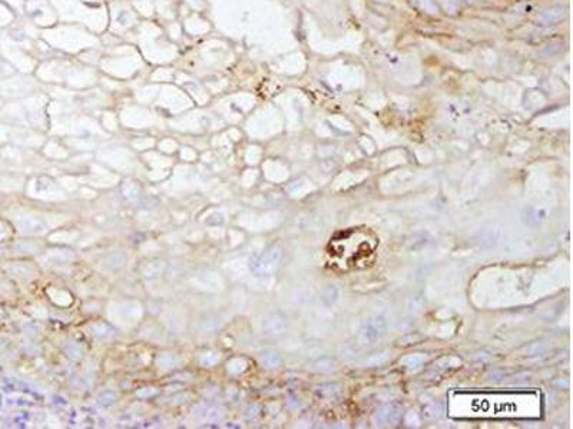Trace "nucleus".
I'll return each instance as SVG.
<instances>
[{
	"instance_id": "nucleus-1",
	"label": "nucleus",
	"mask_w": 573,
	"mask_h": 429,
	"mask_svg": "<svg viewBox=\"0 0 573 429\" xmlns=\"http://www.w3.org/2000/svg\"><path fill=\"white\" fill-rule=\"evenodd\" d=\"M108 315L111 321L122 328H131L142 318V307L138 302L125 300L109 305Z\"/></svg>"
},
{
	"instance_id": "nucleus-2",
	"label": "nucleus",
	"mask_w": 573,
	"mask_h": 429,
	"mask_svg": "<svg viewBox=\"0 0 573 429\" xmlns=\"http://www.w3.org/2000/svg\"><path fill=\"white\" fill-rule=\"evenodd\" d=\"M192 285L196 289L203 292H220L224 288V282L215 272H201L192 278Z\"/></svg>"
},
{
	"instance_id": "nucleus-3",
	"label": "nucleus",
	"mask_w": 573,
	"mask_h": 429,
	"mask_svg": "<svg viewBox=\"0 0 573 429\" xmlns=\"http://www.w3.org/2000/svg\"><path fill=\"white\" fill-rule=\"evenodd\" d=\"M386 328H387V325H386V321L383 318H374V319H370L362 325L360 332H361V336L366 341L374 342L380 339L386 333Z\"/></svg>"
},
{
	"instance_id": "nucleus-4",
	"label": "nucleus",
	"mask_w": 573,
	"mask_h": 429,
	"mask_svg": "<svg viewBox=\"0 0 573 429\" xmlns=\"http://www.w3.org/2000/svg\"><path fill=\"white\" fill-rule=\"evenodd\" d=\"M278 259H280V252H278V249L273 248L267 254L263 255V258L256 263L255 269L258 272H261V273H267V272L273 271L274 268L277 266Z\"/></svg>"
},
{
	"instance_id": "nucleus-5",
	"label": "nucleus",
	"mask_w": 573,
	"mask_h": 429,
	"mask_svg": "<svg viewBox=\"0 0 573 429\" xmlns=\"http://www.w3.org/2000/svg\"><path fill=\"white\" fill-rule=\"evenodd\" d=\"M73 258H75V255L72 254L71 251L56 249V251H49L44 255L43 261L49 265H62V263L71 262Z\"/></svg>"
},
{
	"instance_id": "nucleus-6",
	"label": "nucleus",
	"mask_w": 573,
	"mask_h": 429,
	"mask_svg": "<svg viewBox=\"0 0 573 429\" xmlns=\"http://www.w3.org/2000/svg\"><path fill=\"white\" fill-rule=\"evenodd\" d=\"M49 298L52 299L53 303L59 305V307H69L72 303V295L68 290L63 289H49Z\"/></svg>"
},
{
	"instance_id": "nucleus-7",
	"label": "nucleus",
	"mask_w": 573,
	"mask_h": 429,
	"mask_svg": "<svg viewBox=\"0 0 573 429\" xmlns=\"http://www.w3.org/2000/svg\"><path fill=\"white\" fill-rule=\"evenodd\" d=\"M179 362H181V359L175 353H162L157 359V363H158L159 368L165 369V371L177 368L178 365H179Z\"/></svg>"
},
{
	"instance_id": "nucleus-8",
	"label": "nucleus",
	"mask_w": 573,
	"mask_h": 429,
	"mask_svg": "<svg viewBox=\"0 0 573 429\" xmlns=\"http://www.w3.org/2000/svg\"><path fill=\"white\" fill-rule=\"evenodd\" d=\"M263 328L267 333H280L284 329V319L277 315L268 316L264 321Z\"/></svg>"
},
{
	"instance_id": "nucleus-9",
	"label": "nucleus",
	"mask_w": 573,
	"mask_h": 429,
	"mask_svg": "<svg viewBox=\"0 0 573 429\" xmlns=\"http://www.w3.org/2000/svg\"><path fill=\"white\" fill-rule=\"evenodd\" d=\"M126 262V256L122 252H112L106 256L105 263L111 268V269H119L122 268Z\"/></svg>"
},
{
	"instance_id": "nucleus-10",
	"label": "nucleus",
	"mask_w": 573,
	"mask_h": 429,
	"mask_svg": "<svg viewBox=\"0 0 573 429\" xmlns=\"http://www.w3.org/2000/svg\"><path fill=\"white\" fill-rule=\"evenodd\" d=\"M164 269H165V265L162 262H159V261L158 262H149L148 265L143 266L142 273H143V276L150 278V276H158V275H161L164 272Z\"/></svg>"
},
{
	"instance_id": "nucleus-11",
	"label": "nucleus",
	"mask_w": 573,
	"mask_h": 429,
	"mask_svg": "<svg viewBox=\"0 0 573 429\" xmlns=\"http://www.w3.org/2000/svg\"><path fill=\"white\" fill-rule=\"evenodd\" d=\"M78 237V233L76 232H71V230H59V232H55L53 235H50V240L52 242H66V243H69V242H73L75 239Z\"/></svg>"
},
{
	"instance_id": "nucleus-12",
	"label": "nucleus",
	"mask_w": 573,
	"mask_h": 429,
	"mask_svg": "<svg viewBox=\"0 0 573 429\" xmlns=\"http://www.w3.org/2000/svg\"><path fill=\"white\" fill-rule=\"evenodd\" d=\"M90 331L97 338H105V336H109L112 333V328H111V325L106 324V322H100V324L92 325Z\"/></svg>"
},
{
	"instance_id": "nucleus-13",
	"label": "nucleus",
	"mask_w": 573,
	"mask_h": 429,
	"mask_svg": "<svg viewBox=\"0 0 573 429\" xmlns=\"http://www.w3.org/2000/svg\"><path fill=\"white\" fill-rule=\"evenodd\" d=\"M220 362V353L218 352H206L201 356V363L206 368H211Z\"/></svg>"
},
{
	"instance_id": "nucleus-14",
	"label": "nucleus",
	"mask_w": 573,
	"mask_h": 429,
	"mask_svg": "<svg viewBox=\"0 0 573 429\" xmlns=\"http://www.w3.org/2000/svg\"><path fill=\"white\" fill-rule=\"evenodd\" d=\"M221 326H222V322H221L218 318H211V319H206L205 322H203L202 328L203 331H206V332H214V331H218Z\"/></svg>"
},
{
	"instance_id": "nucleus-15",
	"label": "nucleus",
	"mask_w": 573,
	"mask_h": 429,
	"mask_svg": "<svg viewBox=\"0 0 573 429\" xmlns=\"http://www.w3.org/2000/svg\"><path fill=\"white\" fill-rule=\"evenodd\" d=\"M263 362H264L267 366H270V368H274L275 365H278V363H280V358H278V355H277V353H274V352H268V353H265L264 356H263Z\"/></svg>"
},
{
	"instance_id": "nucleus-16",
	"label": "nucleus",
	"mask_w": 573,
	"mask_h": 429,
	"mask_svg": "<svg viewBox=\"0 0 573 429\" xmlns=\"http://www.w3.org/2000/svg\"><path fill=\"white\" fill-rule=\"evenodd\" d=\"M227 368H228V371L231 374H238V372H241L242 369L245 368V363H244V360L234 359L229 362Z\"/></svg>"
},
{
	"instance_id": "nucleus-17",
	"label": "nucleus",
	"mask_w": 573,
	"mask_h": 429,
	"mask_svg": "<svg viewBox=\"0 0 573 429\" xmlns=\"http://www.w3.org/2000/svg\"><path fill=\"white\" fill-rule=\"evenodd\" d=\"M124 192H125V195L128 196V198H131V199H135V198H138V196H139V188H138L136 185H133V183H126L124 186Z\"/></svg>"
}]
</instances>
